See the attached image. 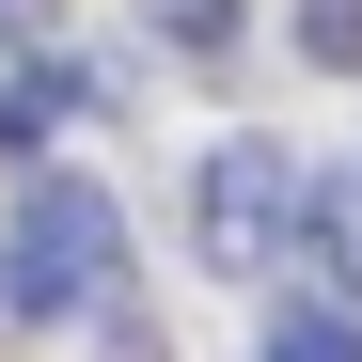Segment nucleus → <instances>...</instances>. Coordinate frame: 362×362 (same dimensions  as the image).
Returning a JSON list of instances; mask_svg holds the SVG:
<instances>
[{
  "instance_id": "f257e3e1",
  "label": "nucleus",
  "mask_w": 362,
  "mask_h": 362,
  "mask_svg": "<svg viewBox=\"0 0 362 362\" xmlns=\"http://www.w3.org/2000/svg\"><path fill=\"white\" fill-rule=\"evenodd\" d=\"M127 284V205L95 189V173H32V205L0 221V315L16 331H64L95 299Z\"/></svg>"
},
{
  "instance_id": "0eeeda50",
  "label": "nucleus",
  "mask_w": 362,
  "mask_h": 362,
  "mask_svg": "<svg viewBox=\"0 0 362 362\" xmlns=\"http://www.w3.org/2000/svg\"><path fill=\"white\" fill-rule=\"evenodd\" d=\"M299 64H331V79L362 64V0H299Z\"/></svg>"
},
{
  "instance_id": "423d86ee",
  "label": "nucleus",
  "mask_w": 362,
  "mask_h": 362,
  "mask_svg": "<svg viewBox=\"0 0 362 362\" xmlns=\"http://www.w3.org/2000/svg\"><path fill=\"white\" fill-rule=\"evenodd\" d=\"M236 16H252V0H158V47H173V64H221Z\"/></svg>"
},
{
  "instance_id": "f03ea898",
  "label": "nucleus",
  "mask_w": 362,
  "mask_h": 362,
  "mask_svg": "<svg viewBox=\"0 0 362 362\" xmlns=\"http://www.w3.org/2000/svg\"><path fill=\"white\" fill-rule=\"evenodd\" d=\"M299 173L284 142H221L205 158V189H189V236H205V268H284V236H299Z\"/></svg>"
},
{
  "instance_id": "39448f33",
  "label": "nucleus",
  "mask_w": 362,
  "mask_h": 362,
  "mask_svg": "<svg viewBox=\"0 0 362 362\" xmlns=\"http://www.w3.org/2000/svg\"><path fill=\"white\" fill-rule=\"evenodd\" d=\"M268 362H362V315H331V299H284Z\"/></svg>"
},
{
  "instance_id": "20e7f679",
  "label": "nucleus",
  "mask_w": 362,
  "mask_h": 362,
  "mask_svg": "<svg viewBox=\"0 0 362 362\" xmlns=\"http://www.w3.org/2000/svg\"><path fill=\"white\" fill-rule=\"evenodd\" d=\"M64 110H79V64H16V79H0V158H32Z\"/></svg>"
},
{
  "instance_id": "7ed1b4c3",
  "label": "nucleus",
  "mask_w": 362,
  "mask_h": 362,
  "mask_svg": "<svg viewBox=\"0 0 362 362\" xmlns=\"http://www.w3.org/2000/svg\"><path fill=\"white\" fill-rule=\"evenodd\" d=\"M284 252H315V299L346 315L362 299V173H315V189H299V236Z\"/></svg>"
}]
</instances>
